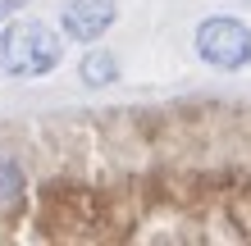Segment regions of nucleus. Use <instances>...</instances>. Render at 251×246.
I'll return each mask as SVG.
<instances>
[{"mask_svg": "<svg viewBox=\"0 0 251 246\" xmlns=\"http://www.w3.org/2000/svg\"><path fill=\"white\" fill-rule=\"evenodd\" d=\"M23 192V173L14 160H0V205H9V201H19Z\"/></svg>", "mask_w": 251, "mask_h": 246, "instance_id": "nucleus-5", "label": "nucleus"}, {"mask_svg": "<svg viewBox=\"0 0 251 246\" xmlns=\"http://www.w3.org/2000/svg\"><path fill=\"white\" fill-rule=\"evenodd\" d=\"M119 78V68H114V55H105V50H92L82 60V82L87 87H105V82H114Z\"/></svg>", "mask_w": 251, "mask_h": 246, "instance_id": "nucleus-4", "label": "nucleus"}, {"mask_svg": "<svg viewBox=\"0 0 251 246\" xmlns=\"http://www.w3.org/2000/svg\"><path fill=\"white\" fill-rule=\"evenodd\" d=\"M247 5H251V0H247Z\"/></svg>", "mask_w": 251, "mask_h": 246, "instance_id": "nucleus-6", "label": "nucleus"}, {"mask_svg": "<svg viewBox=\"0 0 251 246\" xmlns=\"http://www.w3.org/2000/svg\"><path fill=\"white\" fill-rule=\"evenodd\" d=\"M114 14H119L114 0H69V5L60 9V27L73 41H96L114 23Z\"/></svg>", "mask_w": 251, "mask_h": 246, "instance_id": "nucleus-3", "label": "nucleus"}, {"mask_svg": "<svg viewBox=\"0 0 251 246\" xmlns=\"http://www.w3.org/2000/svg\"><path fill=\"white\" fill-rule=\"evenodd\" d=\"M197 55L215 68H247L251 64V27L228 14H210L197 27Z\"/></svg>", "mask_w": 251, "mask_h": 246, "instance_id": "nucleus-2", "label": "nucleus"}, {"mask_svg": "<svg viewBox=\"0 0 251 246\" xmlns=\"http://www.w3.org/2000/svg\"><path fill=\"white\" fill-rule=\"evenodd\" d=\"M64 60V37L37 19H19L0 32V73L9 78H41Z\"/></svg>", "mask_w": 251, "mask_h": 246, "instance_id": "nucleus-1", "label": "nucleus"}]
</instances>
